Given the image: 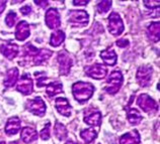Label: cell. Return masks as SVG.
Returning <instances> with one entry per match:
<instances>
[{"instance_id": "obj_39", "label": "cell", "mask_w": 160, "mask_h": 144, "mask_svg": "<svg viewBox=\"0 0 160 144\" xmlns=\"http://www.w3.org/2000/svg\"><path fill=\"white\" fill-rule=\"evenodd\" d=\"M9 144H18L16 142H11V143H9Z\"/></svg>"}, {"instance_id": "obj_22", "label": "cell", "mask_w": 160, "mask_h": 144, "mask_svg": "<svg viewBox=\"0 0 160 144\" xmlns=\"http://www.w3.org/2000/svg\"><path fill=\"white\" fill-rule=\"evenodd\" d=\"M63 91V85L61 82L55 81L51 84H49L47 86V89H46V93L48 94V96L50 97H54L55 95L59 94Z\"/></svg>"}, {"instance_id": "obj_31", "label": "cell", "mask_w": 160, "mask_h": 144, "mask_svg": "<svg viewBox=\"0 0 160 144\" xmlns=\"http://www.w3.org/2000/svg\"><path fill=\"white\" fill-rule=\"evenodd\" d=\"M144 4H146V7L149 8L159 7V1H144Z\"/></svg>"}, {"instance_id": "obj_35", "label": "cell", "mask_w": 160, "mask_h": 144, "mask_svg": "<svg viewBox=\"0 0 160 144\" xmlns=\"http://www.w3.org/2000/svg\"><path fill=\"white\" fill-rule=\"evenodd\" d=\"M5 7H6V1H0V14L5 9Z\"/></svg>"}, {"instance_id": "obj_5", "label": "cell", "mask_w": 160, "mask_h": 144, "mask_svg": "<svg viewBox=\"0 0 160 144\" xmlns=\"http://www.w3.org/2000/svg\"><path fill=\"white\" fill-rule=\"evenodd\" d=\"M137 105L140 107L144 112L157 111L158 104L147 94H141L137 99Z\"/></svg>"}, {"instance_id": "obj_18", "label": "cell", "mask_w": 160, "mask_h": 144, "mask_svg": "<svg viewBox=\"0 0 160 144\" xmlns=\"http://www.w3.org/2000/svg\"><path fill=\"white\" fill-rule=\"evenodd\" d=\"M20 129V120L18 117H12L7 121L5 126V133L7 135H15Z\"/></svg>"}, {"instance_id": "obj_2", "label": "cell", "mask_w": 160, "mask_h": 144, "mask_svg": "<svg viewBox=\"0 0 160 144\" xmlns=\"http://www.w3.org/2000/svg\"><path fill=\"white\" fill-rule=\"evenodd\" d=\"M123 82H124L123 74H122L120 71H113L108 78V81H107L108 86L104 90H106V92L108 93V94H112V95L116 94V93L120 90Z\"/></svg>"}, {"instance_id": "obj_11", "label": "cell", "mask_w": 160, "mask_h": 144, "mask_svg": "<svg viewBox=\"0 0 160 144\" xmlns=\"http://www.w3.org/2000/svg\"><path fill=\"white\" fill-rule=\"evenodd\" d=\"M18 91L23 95H31L33 90V84L31 76L28 74H24L18 81Z\"/></svg>"}, {"instance_id": "obj_10", "label": "cell", "mask_w": 160, "mask_h": 144, "mask_svg": "<svg viewBox=\"0 0 160 144\" xmlns=\"http://www.w3.org/2000/svg\"><path fill=\"white\" fill-rule=\"evenodd\" d=\"M45 20H46V24L51 29H57L60 27V25H61L60 14H59L58 10L55 9V8H50V9L46 12Z\"/></svg>"}, {"instance_id": "obj_30", "label": "cell", "mask_w": 160, "mask_h": 144, "mask_svg": "<svg viewBox=\"0 0 160 144\" xmlns=\"http://www.w3.org/2000/svg\"><path fill=\"white\" fill-rule=\"evenodd\" d=\"M50 124L49 122L47 124H46V126L44 127V129L41 131V133H40V135H41V138L43 139V140H48V139L50 138Z\"/></svg>"}, {"instance_id": "obj_26", "label": "cell", "mask_w": 160, "mask_h": 144, "mask_svg": "<svg viewBox=\"0 0 160 144\" xmlns=\"http://www.w3.org/2000/svg\"><path fill=\"white\" fill-rule=\"evenodd\" d=\"M80 136L86 143H91L92 141H94V139L98 137V133L96 131L92 128H88L85 130H82L80 133Z\"/></svg>"}, {"instance_id": "obj_34", "label": "cell", "mask_w": 160, "mask_h": 144, "mask_svg": "<svg viewBox=\"0 0 160 144\" xmlns=\"http://www.w3.org/2000/svg\"><path fill=\"white\" fill-rule=\"evenodd\" d=\"M35 3H36V4H40V6H41V7H43V8L47 7V5L49 4L48 1H35Z\"/></svg>"}, {"instance_id": "obj_33", "label": "cell", "mask_w": 160, "mask_h": 144, "mask_svg": "<svg viewBox=\"0 0 160 144\" xmlns=\"http://www.w3.org/2000/svg\"><path fill=\"white\" fill-rule=\"evenodd\" d=\"M20 12H22L23 15H28V14H29L32 12V7L28 6V5L23 6V7L20 8Z\"/></svg>"}, {"instance_id": "obj_36", "label": "cell", "mask_w": 160, "mask_h": 144, "mask_svg": "<svg viewBox=\"0 0 160 144\" xmlns=\"http://www.w3.org/2000/svg\"><path fill=\"white\" fill-rule=\"evenodd\" d=\"M73 3L75 5H85V4L89 3V1L88 0H86V1H78V0H76V1H73Z\"/></svg>"}, {"instance_id": "obj_4", "label": "cell", "mask_w": 160, "mask_h": 144, "mask_svg": "<svg viewBox=\"0 0 160 144\" xmlns=\"http://www.w3.org/2000/svg\"><path fill=\"white\" fill-rule=\"evenodd\" d=\"M27 108L29 112L40 117L44 116L46 113V104L41 97H36L35 99L28 101Z\"/></svg>"}, {"instance_id": "obj_24", "label": "cell", "mask_w": 160, "mask_h": 144, "mask_svg": "<svg viewBox=\"0 0 160 144\" xmlns=\"http://www.w3.org/2000/svg\"><path fill=\"white\" fill-rule=\"evenodd\" d=\"M52 52L50 49H43L38 52V53L35 56V63L36 65H41L45 61H47L48 58H50V57L52 56Z\"/></svg>"}, {"instance_id": "obj_25", "label": "cell", "mask_w": 160, "mask_h": 144, "mask_svg": "<svg viewBox=\"0 0 160 144\" xmlns=\"http://www.w3.org/2000/svg\"><path fill=\"white\" fill-rule=\"evenodd\" d=\"M65 40V33L62 30H56L55 32L52 33L51 35V40H50V44H51L53 46H59L61 44H63V41Z\"/></svg>"}, {"instance_id": "obj_8", "label": "cell", "mask_w": 160, "mask_h": 144, "mask_svg": "<svg viewBox=\"0 0 160 144\" xmlns=\"http://www.w3.org/2000/svg\"><path fill=\"white\" fill-rule=\"evenodd\" d=\"M84 122L91 126H100V123H102V113L98 109H86L84 111Z\"/></svg>"}, {"instance_id": "obj_32", "label": "cell", "mask_w": 160, "mask_h": 144, "mask_svg": "<svg viewBox=\"0 0 160 144\" xmlns=\"http://www.w3.org/2000/svg\"><path fill=\"white\" fill-rule=\"evenodd\" d=\"M117 45L120 46V48H125V46H128L129 45V40L128 39H121L117 41Z\"/></svg>"}, {"instance_id": "obj_28", "label": "cell", "mask_w": 160, "mask_h": 144, "mask_svg": "<svg viewBox=\"0 0 160 144\" xmlns=\"http://www.w3.org/2000/svg\"><path fill=\"white\" fill-rule=\"evenodd\" d=\"M16 18H18V15H16L15 12L13 11H10L9 13H8L6 15V17H5V23L8 27H12L14 25L15 23V21H16Z\"/></svg>"}, {"instance_id": "obj_6", "label": "cell", "mask_w": 160, "mask_h": 144, "mask_svg": "<svg viewBox=\"0 0 160 144\" xmlns=\"http://www.w3.org/2000/svg\"><path fill=\"white\" fill-rule=\"evenodd\" d=\"M152 74H153V70L149 66H142L139 67L136 78L138 83L141 85V87L149 86L151 79H152Z\"/></svg>"}, {"instance_id": "obj_27", "label": "cell", "mask_w": 160, "mask_h": 144, "mask_svg": "<svg viewBox=\"0 0 160 144\" xmlns=\"http://www.w3.org/2000/svg\"><path fill=\"white\" fill-rule=\"evenodd\" d=\"M54 132L59 140H64V139L67 137V135H68L67 128L63 124H61L60 122H56L55 128H54Z\"/></svg>"}, {"instance_id": "obj_19", "label": "cell", "mask_w": 160, "mask_h": 144, "mask_svg": "<svg viewBox=\"0 0 160 144\" xmlns=\"http://www.w3.org/2000/svg\"><path fill=\"white\" fill-rule=\"evenodd\" d=\"M140 143V135L137 130L126 133L120 138V144H139Z\"/></svg>"}, {"instance_id": "obj_29", "label": "cell", "mask_w": 160, "mask_h": 144, "mask_svg": "<svg viewBox=\"0 0 160 144\" xmlns=\"http://www.w3.org/2000/svg\"><path fill=\"white\" fill-rule=\"evenodd\" d=\"M112 7V1H102L98 3V10L99 13H106Z\"/></svg>"}, {"instance_id": "obj_14", "label": "cell", "mask_w": 160, "mask_h": 144, "mask_svg": "<svg viewBox=\"0 0 160 144\" xmlns=\"http://www.w3.org/2000/svg\"><path fill=\"white\" fill-rule=\"evenodd\" d=\"M29 25L26 20H22L19 21V23L16 26V30H15V37L16 39L19 41H23L26 40L28 37L29 36Z\"/></svg>"}, {"instance_id": "obj_20", "label": "cell", "mask_w": 160, "mask_h": 144, "mask_svg": "<svg viewBox=\"0 0 160 144\" xmlns=\"http://www.w3.org/2000/svg\"><path fill=\"white\" fill-rule=\"evenodd\" d=\"M100 58L108 66H115L117 63V53L112 49H104L100 53Z\"/></svg>"}, {"instance_id": "obj_9", "label": "cell", "mask_w": 160, "mask_h": 144, "mask_svg": "<svg viewBox=\"0 0 160 144\" xmlns=\"http://www.w3.org/2000/svg\"><path fill=\"white\" fill-rule=\"evenodd\" d=\"M89 20V15L84 10H71L68 14V21L77 25H86Z\"/></svg>"}, {"instance_id": "obj_21", "label": "cell", "mask_w": 160, "mask_h": 144, "mask_svg": "<svg viewBox=\"0 0 160 144\" xmlns=\"http://www.w3.org/2000/svg\"><path fill=\"white\" fill-rule=\"evenodd\" d=\"M127 118H128V121L132 125H137L142 121L143 117L141 115V113L139 112L138 110L131 108V109H129L127 111Z\"/></svg>"}, {"instance_id": "obj_16", "label": "cell", "mask_w": 160, "mask_h": 144, "mask_svg": "<svg viewBox=\"0 0 160 144\" xmlns=\"http://www.w3.org/2000/svg\"><path fill=\"white\" fill-rule=\"evenodd\" d=\"M18 77H19V71L16 69V67H12V69L8 70L6 73V77L4 79V86L7 88L13 87L14 85L18 83Z\"/></svg>"}, {"instance_id": "obj_12", "label": "cell", "mask_w": 160, "mask_h": 144, "mask_svg": "<svg viewBox=\"0 0 160 144\" xmlns=\"http://www.w3.org/2000/svg\"><path fill=\"white\" fill-rule=\"evenodd\" d=\"M58 62H59V71H60V75H68L69 72L72 67V60L69 57V54L67 53L65 50L59 53L58 54Z\"/></svg>"}, {"instance_id": "obj_3", "label": "cell", "mask_w": 160, "mask_h": 144, "mask_svg": "<svg viewBox=\"0 0 160 144\" xmlns=\"http://www.w3.org/2000/svg\"><path fill=\"white\" fill-rule=\"evenodd\" d=\"M125 25L121 16L117 12H112L108 15V30L112 35L119 36L124 31Z\"/></svg>"}, {"instance_id": "obj_7", "label": "cell", "mask_w": 160, "mask_h": 144, "mask_svg": "<svg viewBox=\"0 0 160 144\" xmlns=\"http://www.w3.org/2000/svg\"><path fill=\"white\" fill-rule=\"evenodd\" d=\"M85 74L92 79L102 80L103 78H106L108 71L104 66L100 65V63H94V65L88 66L85 67Z\"/></svg>"}, {"instance_id": "obj_17", "label": "cell", "mask_w": 160, "mask_h": 144, "mask_svg": "<svg viewBox=\"0 0 160 144\" xmlns=\"http://www.w3.org/2000/svg\"><path fill=\"white\" fill-rule=\"evenodd\" d=\"M20 138L24 143H32L38 139V132L36 129L31 128V127H24L22 130Z\"/></svg>"}, {"instance_id": "obj_1", "label": "cell", "mask_w": 160, "mask_h": 144, "mask_svg": "<svg viewBox=\"0 0 160 144\" xmlns=\"http://www.w3.org/2000/svg\"><path fill=\"white\" fill-rule=\"evenodd\" d=\"M94 92L93 85L86 82H77L72 86V93L76 101L79 103H84L89 100Z\"/></svg>"}, {"instance_id": "obj_13", "label": "cell", "mask_w": 160, "mask_h": 144, "mask_svg": "<svg viewBox=\"0 0 160 144\" xmlns=\"http://www.w3.org/2000/svg\"><path fill=\"white\" fill-rule=\"evenodd\" d=\"M55 106L58 110V112L61 114V115L65 116V117H70L71 113H72V107L69 103V101L66 98H57L56 102H55Z\"/></svg>"}, {"instance_id": "obj_23", "label": "cell", "mask_w": 160, "mask_h": 144, "mask_svg": "<svg viewBox=\"0 0 160 144\" xmlns=\"http://www.w3.org/2000/svg\"><path fill=\"white\" fill-rule=\"evenodd\" d=\"M147 33H148V37L152 41L157 42L159 40V22L158 21L157 22L150 23Z\"/></svg>"}, {"instance_id": "obj_37", "label": "cell", "mask_w": 160, "mask_h": 144, "mask_svg": "<svg viewBox=\"0 0 160 144\" xmlns=\"http://www.w3.org/2000/svg\"><path fill=\"white\" fill-rule=\"evenodd\" d=\"M65 144H76V143H75V142H73L72 140H68V141H67Z\"/></svg>"}, {"instance_id": "obj_38", "label": "cell", "mask_w": 160, "mask_h": 144, "mask_svg": "<svg viewBox=\"0 0 160 144\" xmlns=\"http://www.w3.org/2000/svg\"><path fill=\"white\" fill-rule=\"evenodd\" d=\"M0 144H5V142H4V141H0Z\"/></svg>"}, {"instance_id": "obj_15", "label": "cell", "mask_w": 160, "mask_h": 144, "mask_svg": "<svg viewBox=\"0 0 160 144\" xmlns=\"http://www.w3.org/2000/svg\"><path fill=\"white\" fill-rule=\"evenodd\" d=\"M0 50H1V53L3 56L7 58L8 60H13L15 57H18V54L19 53V48L15 44H3Z\"/></svg>"}]
</instances>
